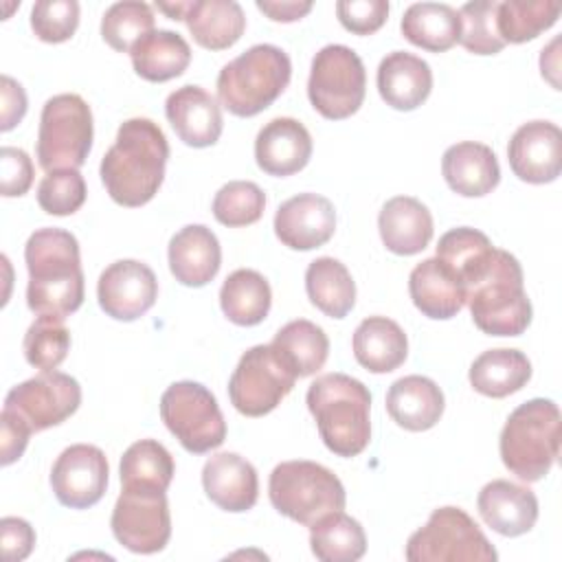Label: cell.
Masks as SVG:
<instances>
[{
    "instance_id": "obj_1",
    "label": "cell",
    "mask_w": 562,
    "mask_h": 562,
    "mask_svg": "<svg viewBox=\"0 0 562 562\" xmlns=\"http://www.w3.org/2000/svg\"><path fill=\"white\" fill-rule=\"evenodd\" d=\"M169 158L165 132L151 119L121 123L114 145L101 158V182L121 206H143L160 189Z\"/></svg>"
},
{
    "instance_id": "obj_2",
    "label": "cell",
    "mask_w": 562,
    "mask_h": 562,
    "mask_svg": "<svg viewBox=\"0 0 562 562\" xmlns=\"http://www.w3.org/2000/svg\"><path fill=\"white\" fill-rule=\"evenodd\" d=\"M26 303L35 314L70 316L83 303L79 241L64 228H37L24 246Z\"/></svg>"
},
{
    "instance_id": "obj_3",
    "label": "cell",
    "mask_w": 562,
    "mask_h": 562,
    "mask_svg": "<svg viewBox=\"0 0 562 562\" xmlns=\"http://www.w3.org/2000/svg\"><path fill=\"white\" fill-rule=\"evenodd\" d=\"M323 443L338 457H356L371 441V393L347 373L316 378L305 395Z\"/></svg>"
},
{
    "instance_id": "obj_4",
    "label": "cell",
    "mask_w": 562,
    "mask_h": 562,
    "mask_svg": "<svg viewBox=\"0 0 562 562\" xmlns=\"http://www.w3.org/2000/svg\"><path fill=\"white\" fill-rule=\"evenodd\" d=\"M560 408L553 400L533 397L516 406L498 439L505 468L525 483H536L549 474L560 454Z\"/></svg>"
},
{
    "instance_id": "obj_5",
    "label": "cell",
    "mask_w": 562,
    "mask_h": 562,
    "mask_svg": "<svg viewBox=\"0 0 562 562\" xmlns=\"http://www.w3.org/2000/svg\"><path fill=\"white\" fill-rule=\"evenodd\" d=\"M292 64L283 48L255 44L217 75V99L235 116H255L288 88Z\"/></svg>"
},
{
    "instance_id": "obj_6",
    "label": "cell",
    "mask_w": 562,
    "mask_h": 562,
    "mask_svg": "<svg viewBox=\"0 0 562 562\" xmlns=\"http://www.w3.org/2000/svg\"><path fill=\"white\" fill-rule=\"evenodd\" d=\"M465 303L474 325L490 336H520L531 323V301L514 255L496 248L487 272L468 288Z\"/></svg>"
},
{
    "instance_id": "obj_7",
    "label": "cell",
    "mask_w": 562,
    "mask_h": 562,
    "mask_svg": "<svg viewBox=\"0 0 562 562\" xmlns=\"http://www.w3.org/2000/svg\"><path fill=\"white\" fill-rule=\"evenodd\" d=\"M272 507L301 525H314L329 512L345 509V487L325 465L314 461H283L270 472Z\"/></svg>"
},
{
    "instance_id": "obj_8",
    "label": "cell",
    "mask_w": 562,
    "mask_h": 562,
    "mask_svg": "<svg viewBox=\"0 0 562 562\" xmlns=\"http://www.w3.org/2000/svg\"><path fill=\"white\" fill-rule=\"evenodd\" d=\"M90 105L72 92L50 97L40 116L37 162L48 173L55 169H79L92 147Z\"/></svg>"
},
{
    "instance_id": "obj_9",
    "label": "cell",
    "mask_w": 562,
    "mask_h": 562,
    "mask_svg": "<svg viewBox=\"0 0 562 562\" xmlns=\"http://www.w3.org/2000/svg\"><path fill=\"white\" fill-rule=\"evenodd\" d=\"M496 549L461 507H439L406 542L408 562H494Z\"/></svg>"
},
{
    "instance_id": "obj_10",
    "label": "cell",
    "mask_w": 562,
    "mask_h": 562,
    "mask_svg": "<svg viewBox=\"0 0 562 562\" xmlns=\"http://www.w3.org/2000/svg\"><path fill=\"white\" fill-rule=\"evenodd\" d=\"M367 72L358 53L345 44L323 46L310 68L307 97L318 114L331 121L356 114L364 101Z\"/></svg>"
},
{
    "instance_id": "obj_11",
    "label": "cell",
    "mask_w": 562,
    "mask_h": 562,
    "mask_svg": "<svg viewBox=\"0 0 562 562\" xmlns=\"http://www.w3.org/2000/svg\"><path fill=\"white\" fill-rule=\"evenodd\" d=\"M160 417L180 446L193 454L220 448L226 439V422L215 395L200 382L180 380L160 397Z\"/></svg>"
},
{
    "instance_id": "obj_12",
    "label": "cell",
    "mask_w": 562,
    "mask_h": 562,
    "mask_svg": "<svg viewBox=\"0 0 562 562\" xmlns=\"http://www.w3.org/2000/svg\"><path fill=\"white\" fill-rule=\"evenodd\" d=\"M296 373L272 345H255L239 358L231 380V404L246 417H261L274 411L294 389Z\"/></svg>"
},
{
    "instance_id": "obj_13",
    "label": "cell",
    "mask_w": 562,
    "mask_h": 562,
    "mask_svg": "<svg viewBox=\"0 0 562 562\" xmlns=\"http://www.w3.org/2000/svg\"><path fill=\"white\" fill-rule=\"evenodd\" d=\"M114 538L134 553H158L171 538L167 494L154 485H123L112 509Z\"/></svg>"
},
{
    "instance_id": "obj_14",
    "label": "cell",
    "mask_w": 562,
    "mask_h": 562,
    "mask_svg": "<svg viewBox=\"0 0 562 562\" xmlns=\"http://www.w3.org/2000/svg\"><path fill=\"white\" fill-rule=\"evenodd\" d=\"M81 404L79 382L61 371H42L20 382L4 397V408L20 415L33 432L66 422Z\"/></svg>"
},
{
    "instance_id": "obj_15",
    "label": "cell",
    "mask_w": 562,
    "mask_h": 562,
    "mask_svg": "<svg viewBox=\"0 0 562 562\" xmlns=\"http://www.w3.org/2000/svg\"><path fill=\"white\" fill-rule=\"evenodd\" d=\"M108 474L110 468L101 448L75 443L55 459L50 470V487L64 507L88 509L103 498Z\"/></svg>"
},
{
    "instance_id": "obj_16",
    "label": "cell",
    "mask_w": 562,
    "mask_h": 562,
    "mask_svg": "<svg viewBox=\"0 0 562 562\" xmlns=\"http://www.w3.org/2000/svg\"><path fill=\"white\" fill-rule=\"evenodd\" d=\"M158 296V281L154 270L138 259H119L110 263L97 283V299L101 310L114 321L140 318Z\"/></svg>"
},
{
    "instance_id": "obj_17",
    "label": "cell",
    "mask_w": 562,
    "mask_h": 562,
    "mask_svg": "<svg viewBox=\"0 0 562 562\" xmlns=\"http://www.w3.org/2000/svg\"><path fill=\"white\" fill-rule=\"evenodd\" d=\"M507 160L522 182H553L562 171V132L551 121L522 123L509 138Z\"/></svg>"
},
{
    "instance_id": "obj_18",
    "label": "cell",
    "mask_w": 562,
    "mask_h": 562,
    "mask_svg": "<svg viewBox=\"0 0 562 562\" xmlns=\"http://www.w3.org/2000/svg\"><path fill=\"white\" fill-rule=\"evenodd\" d=\"M336 231L334 204L318 193H299L281 202L274 213V233L292 250H312L331 239Z\"/></svg>"
},
{
    "instance_id": "obj_19",
    "label": "cell",
    "mask_w": 562,
    "mask_h": 562,
    "mask_svg": "<svg viewBox=\"0 0 562 562\" xmlns=\"http://www.w3.org/2000/svg\"><path fill=\"white\" fill-rule=\"evenodd\" d=\"M165 114L178 138L189 147H211L222 134V110L204 88L187 83L165 101Z\"/></svg>"
},
{
    "instance_id": "obj_20",
    "label": "cell",
    "mask_w": 562,
    "mask_h": 562,
    "mask_svg": "<svg viewBox=\"0 0 562 562\" xmlns=\"http://www.w3.org/2000/svg\"><path fill=\"white\" fill-rule=\"evenodd\" d=\"M312 158V136L292 116L268 121L255 138V160L270 176L285 178L301 171Z\"/></svg>"
},
{
    "instance_id": "obj_21",
    "label": "cell",
    "mask_w": 562,
    "mask_h": 562,
    "mask_svg": "<svg viewBox=\"0 0 562 562\" xmlns=\"http://www.w3.org/2000/svg\"><path fill=\"white\" fill-rule=\"evenodd\" d=\"M206 496L224 512H248L259 496L257 470L237 452H217L202 468Z\"/></svg>"
},
{
    "instance_id": "obj_22",
    "label": "cell",
    "mask_w": 562,
    "mask_h": 562,
    "mask_svg": "<svg viewBox=\"0 0 562 562\" xmlns=\"http://www.w3.org/2000/svg\"><path fill=\"white\" fill-rule=\"evenodd\" d=\"M476 507L483 522L507 538L527 533L538 520L536 494L505 479L485 483L479 492Z\"/></svg>"
},
{
    "instance_id": "obj_23",
    "label": "cell",
    "mask_w": 562,
    "mask_h": 562,
    "mask_svg": "<svg viewBox=\"0 0 562 562\" xmlns=\"http://www.w3.org/2000/svg\"><path fill=\"white\" fill-rule=\"evenodd\" d=\"M169 270L187 288H202L215 279L222 266V248L211 228L189 224L169 239Z\"/></svg>"
},
{
    "instance_id": "obj_24",
    "label": "cell",
    "mask_w": 562,
    "mask_h": 562,
    "mask_svg": "<svg viewBox=\"0 0 562 562\" xmlns=\"http://www.w3.org/2000/svg\"><path fill=\"white\" fill-rule=\"evenodd\" d=\"M448 187L463 198H481L501 182V167L492 147L474 140L450 145L441 158Z\"/></svg>"
},
{
    "instance_id": "obj_25",
    "label": "cell",
    "mask_w": 562,
    "mask_h": 562,
    "mask_svg": "<svg viewBox=\"0 0 562 562\" xmlns=\"http://www.w3.org/2000/svg\"><path fill=\"white\" fill-rule=\"evenodd\" d=\"M408 292L415 307L435 321L452 318L465 305V288L459 277L437 257L424 259L411 270Z\"/></svg>"
},
{
    "instance_id": "obj_26",
    "label": "cell",
    "mask_w": 562,
    "mask_h": 562,
    "mask_svg": "<svg viewBox=\"0 0 562 562\" xmlns=\"http://www.w3.org/2000/svg\"><path fill=\"white\" fill-rule=\"evenodd\" d=\"M382 244L395 255H417L432 239V215L426 204L411 195H395L384 202L378 215Z\"/></svg>"
},
{
    "instance_id": "obj_27",
    "label": "cell",
    "mask_w": 562,
    "mask_h": 562,
    "mask_svg": "<svg viewBox=\"0 0 562 562\" xmlns=\"http://www.w3.org/2000/svg\"><path fill=\"white\" fill-rule=\"evenodd\" d=\"M432 90L430 66L406 50L389 53L378 66V92L386 105L408 112L419 108Z\"/></svg>"
},
{
    "instance_id": "obj_28",
    "label": "cell",
    "mask_w": 562,
    "mask_h": 562,
    "mask_svg": "<svg viewBox=\"0 0 562 562\" xmlns=\"http://www.w3.org/2000/svg\"><path fill=\"white\" fill-rule=\"evenodd\" d=\"M443 393L426 375H404L386 391V411L391 419L413 432L432 428L443 415Z\"/></svg>"
},
{
    "instance_id": "obj_29",
    "label": "cell",
    "mask_w": 562,
    "mask_h": 562,
    "mask_svg": "<svg viewBox=\"0 0 562 562\" xmlns=\"http://www.w3.org/2000/svg\"><path fill=\"white\" fill-rule=\"evenodd\" d=\"M182 20L193 40L209 50L231 48L246 29V15L235 0H189Z\"/></svg>"
},
{
    "instance_id": "obj_30",
    "label": "cell",
    "mask_w": 562,
    "mask_h": 562,
    "mask_svg": "<svg viewBox=\"0 0 562 562\" xmlns=\"http://www.w3.org/2000/svg\"><path fill=\"white\" fill-rule=\"evenodd\" d=\"M353 356L371 373H391L404 364L408 340L404 329L386 316H369L353 331Z\"/></svg>"
},
{
    "instance_id": "obj_31",
    "label": "cell",
    "mask_w": 562,
    "mask_h": 562,
    "mask_svg": "<svg viewBox=\"0 0 562 562\" xmlns=\"http://www.w3.org/2000/svg\"><path fill=\"white\" fill-rule=\"evenodd\" d=\"M130 55L136 75L154 83L180 77L191 61L187 40L169 29H154L134 44Z\"/></svg>"
},
{
    "instance_id": "obj_32",
    "label": "cell",
    "mask_w": 562,
    "mask_h": 562,
    "mask_svg": "<svg viewBox=\"0 0 562 562\" xmlns=\"http://www.w3.org/2000/svg\"><path fill=\"white\" fill-rule=\"evenodd\" d=\"M470 384L487 397H507L520 391L531 378V362L518 349H487L470 364Z\"/></svg>"
},
{
    "instance_id": "obj_33",
    "label": "cell",
    "mask_w": 562,
    "mask_h": 562,
    "mask_svg": "<svg viewBox=\"0 0 562 562\" xmlns=\"http://www.w3.org/2000/svg\"><path fill=\"white\" fill-rule=\"evenodd\" d=\"M402 35L430 53H443L459 42L461 20L459 11L446 2H415L400 22Z\"/></svg>"
},
{
    "instance_id": "obj_34",
    "label": "cell",
    "mask_w": 562,
    "mask_h": 562,
    "mask_svg": "<svg viewBox=\"0 0 562 562\" xmlns=\"http://www.w3.org/2000/svg\"><path fill=\"white\" fill-rule=\"evenodd\" d=\"M272 303L270 283L266 277L250 268H239L226 277L220 290V307L224 316L241 327L259 325Z\"/></svg>"
},
{
    "instance_id": "obj_35",
    "label": "cell",
    "mask_w": 562,
    "mask_h": 562,
    "mask_svg": "<svg viewBox=\"0 0 562 562\" xmlns=\"http://www.w3.org/2000/svg\"><path fill=\"white\" fill-rule=\"evenodd\" d=\"M494 252L496 246H492L485 233L470 226H459L439 237L435 257L459 277L468 292V288L487 272Z\"/></svg>"
},
{
    "instance_id": "obj_36",
    "label": "cell",
    "mask_w": 562,
    "mask_h": 562,
    "mask_svg": "<svg viewBox=\"0 0 562 562\" xmlns=\"http://www.w3.org/2000/svg\"><path fill=\"white\" fill-rule=\"evenodd\" d=\"M305 290L312 305L331 318H345L356 303L351 272L334 257H318L307 266Z\"/></svg>"
},
{
    "instance_id": "obj_37",
    "label": "cell",
    "mask_w": 562,
    "mask_h": 562,
    "mask_svg": "<svg viewBox=\"0 0 562 562\" xmlns=\"http://www.w3.org/2000/svg\"><path fill=\"white\" fill-rule=\"evenodd\" d=\"M310 547L321 562H353L364 555L367 536L356 518L338 509L310 525Z\"/></svg>"
},
{
    "instance_id": "obj_38",
    "label": "cell",
    "mask_w": 562,
    "mask_h": 562,
    "mask_svg": "<svg viewBox=\"0 0 562 562\" xmlns=\"http://www.w3.org/2000/svg\"><path fill=\"white\" fill-rule=\"evenodd\" d=\"M270 345L292 367L296 378H307L321 371L329 353V338L323 327L305 318L283 325Z\"/></svg>"
},
{
    "instance_id": "obj_39",
    "label": "cell",
    "mask_w": 562,
    "mask_h": 562,
    "mask_svg": "<svg viewBox=\"0 0 562 562\" xmlns=\"http://www.w3.org/2000/svg\"><path fill=\"white\" fill-rule=\"evenodd\" d=\"M562 4L558 0H505L496 7V29L507 44H522L555 24Z\"/></svg>"
},
{
    "instance_id": "obj_40",
    "label": "cell",
    "mask_w": 562,
    "mask_h": 562,
    "mask_svg": "<svg viewBox=\"0 0 562 562\" xmlns=\"http://www.w3.org/2000/svg\"><path fill=\"white\" fill-rule=\"evenodd\" d=\"M176 472L171 452L156 439L134 441L121 457L119 474L123 485H154L167 490Z\"/></svg>"
},
{
    "instance_id": "obj_41",
    "label": "cell",
    "mask_w": 562,
    "mask_h": 562,
    "mask_svg": "<svg viewBox=\"0 0 562 562\" xmlns=\"http://www.w3.org/2000/svg\"><path fill=\"white\" fill-rule=\"evenodd\" d=\"M24 358L40 371H55L68 356L70 331L61 316L37 314L24 334Z\"/></svg>"
},
{
    "instance_id": "obj_42",
    "label": "cell",
    "mask_w": 562,
    "mask_h": 562,
    "mask_svg": "<svg viewBox=\"0 0 562 562\" xmlns=\"http://www.w3.org/2000/svg\"><path fill=\"white\" fill-rule=\"evenodd\" d=\"M154 9L140 0H123L108 7L101 18V35L110 48L130 53L138 40L154 31Z\"/></svg>"
},
{
    "instance_id": "obj_43",
    "label": "cell",
    "mask_w": 562,
    "mask_h": 562,
    "mask_svg": "<svg viewBox=\"0 0 562 562\" xmlns=\"http://www.w3.org/2000/svg\"><path fill=\"white\" fill-rule=\"evenodd\" d=\"M266 193L250 180H231L213 198V215L228 228L248 226L261 220Z\"/></svg>"
},
{
    "instance_id": "obj_44",
    "label": "cell",
    "mask_w": 562,
    "mask_h": 562,
    "mask_svg": "<svg viewBox=\"0 0 562 562\" xmlns=\"http://www.w3.org/2000/svg\"><path fill=\"white\" fill-rule=\"evenodd\" d=\"M496 0H472L459 9V42L474 55H494L505 48L496 29Z\"/></svg>"
},
{
    "instance_id": "obj_45",
    "label": "cell",
    "mask_w": 562,
    "mask_h": 562,
    "mask_svg": "<svg viewBox=\"0 0 562 562\" xmlns=\"http://www.w3.org/2000/svg\"><path fill=\"white\" fill-rule=\"evenodd\" d=\"M86 180L77 169L48 171L37 187V204L48 215H72L86 202Z\"/></svg>"
},
{
    "instance_id": "obj_46",
    "label": "cell",
    "mask_w": 562,
    "mask_h": 562,
    "mask_svg": "<svg viewBox=\"0 0 562 562\" xmlns=\"http://www.w3.org/2000/svg\"><path fill=\"white\" fill-rule=\"evenodd\" d=\"M79 24L77 0H37L31 9V29L42 42L59 44L75 35Z\"/></svg>"
},
{
    "instance_id": "obj_47",
    "label": "cell",
    "mask_w": 562,
    "mask_h": 562,
    "mask_svg": "<svg viewBox=\"0 0 562 562\" xmlns=\"http://www.w3.org/2000/svg\"><path fill=\"white\" fill-rule=\"evenodd\" d=\"M340 24L356 35L375 33L389 15L386 0H340L336 2Z\"/></svg>"
},
{
    "instance_id": "obj_48",
    "label": "cell",
    "mask_w": 562,
    "mask_h": 562,
    "mask_svg": "<svg viewBox=\"0 0 562 562\" xmlns=\"http://www.w3.org/2000/svg\"><path fill=\"white\" fill-rule=\"evenodd\" d=\"M33 184V162L20 147H2L0 151V191L4 198L24 195Z\"/></svg>"
},
{
    "instance_id": "obj_49",
    "label": "cell",
    "mask_w": 562,
    "mask_h": 562,
    "mask_svg": "<svg viewBox=\"0 0 562 562\" xmlns=\"http://www.w3.org/2000/svg\"><path fill=\"white\" fill-rule=\"evenodd\" d=\"M0 542H2L4 560L20 562V560L29 558V553L33 551L35 531L24 518L4 516L0 520Z\"/></svg>"
},
{
    "instance_id": "obj_50",
    "label": "cell",
    "mask_w": 562,
    "mask_h": 562,
    "mask_svg": "<svg viewBox=\"0 0 562 562\" xmlns=\"http://www.w3.org/2000/svg\"><path fill=\"white\" fill-rule=\"evenodd\" d=\"M0 428H2V465H11L13 461H18L29 443L31 437V426L15 413L2 408L0 415Z\"/></svg>"
},
{
    "instance_id": "obj_51",
    "label": "cell",
    "mask_w": 562,
    "mask_h": 562,
    "mask_svg": "<svg viewBox=\"0 0 562 562\" xmlns=\"http://www.w3.org/2000/svg\"><path fill=\"white\" fill-rule=\"evenodd\" d=\"M0 94H2L0 130L9 132L26 114V94H24V88L15 79H11L9 75H2V79H0Z\"/></svg>"
},
{
    "instance_id": "obj_52",
    "label": "cell",
    "mask_w": 562,
    "mask_h": 562,
    "mask_svg": "<svg viewBox=\"0 0 562 562\" xmlns=\"http://www.w3.org/2000/svg\"><path fill=\"white\" fill-rule=\"evenodd\" d=\"M312 0H257V9L274 22H296L312 11Z\"/></svg>"
}]
</instances>
